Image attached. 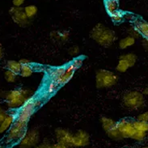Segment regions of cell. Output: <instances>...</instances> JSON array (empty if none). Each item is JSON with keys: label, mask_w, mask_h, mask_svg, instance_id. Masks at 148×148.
<instances>
[{"label": "cell", "mask_w": 148, "mask_h": 148, "mask_svg": "<svg viewBox=\"0 0 148 148\" xmlns=\"http://www.w3.org/2000/svg\"><path fill=\"white\" fill-rule=\"evenodd\" d=\"M90 143V135L85 130H79L73 136L72 146L74 147H84Z\"/></svg>", "instance_id": "obj_11"}, {"label": "cell", "mask_w": 148, "mask_h": 148, "mask_svg": "<svg viewBox=\"0 0 148 148\" xmlns=\"http://www.w3.org/2000/svg\"><path fill=\"white\" fill-rule=\"evenodd\" d=\"M37 104H38V101L34 96H31L30 98H28L20 108L16 120L28 124L30 117L36 110Z\"/></svg>", "instance_id": "obj_6"}, {"label": "cell", "mask_w": 148, "mask_h": 148, "mask_svg": "<svg viewBox=\"0 0 148 148\" xmlns=\"http://www.w3.org/2000/svg\"><path fill=\"white\" fill-rule=\"evenodd\" d=\"M90 37L103 47L111 46L116 40L115 32L103 24H97L90 32Z\"/></svg>", "instance_id": "obj_1"}, {"label": "cell", "mask_w": 148, "mask_h": 148, "mask_svg": "<svg viewBox=\"0 0 148 148\" xmlns=\"http://www.w3.org/2000/svg\"><path fill=\"white\" fill-rule=\"evenodd\" d=\"M121 57L128 62L131 67H133L135 65L137 62V58H138L136 55L134 53H129L123 54V55H121Z\"/></svg>", "instance_id": "obj_28"}, {"label": "cell", "mask_w": 148, "mask_h": 148, "mask_svg": "<svg viewBox=\"0 0 148 148\" xmlns=\"http://www.w3.org/2000/svg\"><path fill=\"white\" fill-rule=\"evenodd\" d=\"M116 127L121 133V136L124 138H132L134 134L136 132V129L134 128L133 121L121 119L116 123Z\"/></svg>", "instance_id": "obj_9"}, {"label": "cell", "mask_w": 148, "mask_h": 148, "mask_svg": "<svg viewBox=\"0 0 148 148\" xmlns=\"http://www.w3.org/2000/svg\"><path fill=\"white\" fill-rule=\"evenodd\" d=\"M55 136H56L57 143H59L65 145L68 147H72L73 134L68 130L63 128H58L55 130Z\"/></svg>", "instance_id": "obj_10"}, {"label": "cell", "mask_w": 148, "mask_h": 148, "mask_svg": "<svg viewBox=\"0 0 148 148\" xmlns=\"http://www.w3.org/2000/svg\"><path fill=\"white\" fill-rule=\"evenodd\" d=\"M52 148H69L68 147L65 146V145L59 143H53L52 144Z\"/></svg>", "instance_id": "obj_38"}, {"label": "cell", "mask_w": 148, "mask_h": 148, "mask_svg": "<svg viewBox=\"0 0 148 148\" xmlns=\"http://www.w3.org/2000/svg\"><path fill=\"white\" fill-rule=\"evenodd\" d=\"M100 122H101L102 128L106 133L109 131L111 129L114 128L115 126H116V123H117L113 119L107 117V116H102L100 118Z\"/></svg>", "instance_id": "obj_18"}, {"label": "cell", "mask_w": 148, "mask_h": 148, "mask_svg": "<svg viewBox=\"0 0 148 148\" xmlns=\"http://www.w3.org/2000/svg\"><path fill=\"white\" fill-rule=\"evenodd\" d=\"M76 71H75L74 69L71 68L70 66H66V69L65 71V72L60 76V78L58 79L57 80L56 82L58 83V84L59 86H63L65 84H66L67 83H69L71 79L73 78V76L75 75V72Z\"/></svg>", "instance_id": "obj_13"}, {"label": "cell", "mask_w": 148, "mask_h": 148, "mask_svg": "<svg viewBox=\"0 0 148 148\" xmlns=\"http://www.w3.org/2000/svg\"><path fill=\"white\" fill-rule=\"evenodd\" d=\"M104 8L109 16L119 11V0H104Z\"/></svg>", "instance_id": "obj_15"}, {"label": "cell", "mask_w": 148, "mask_h": 148, "mask_svg": "<svg viewBox=\"0 0 148 148\" xmlns=\"http://www.w3.org/2000/svg\"><path fill=\"white\" fill-rule=\"evenodd\" d=\"M111 17V20L114 22V23H121L125 17L124 12H121V11H117L115 13H113L112 15L110 16Z\"/></svg>", "instance_id": "obj_29"}, {"label": "cell", "mask_w": 148, "mask_h": 148, "mask_svg": "<svg viewBox=\"0 0 148 148\" xmlns=\"http://www.w3.org/2000/svg\"><path fill=\"white\" fill-rule=\"evenodd\" d=\"M40 142V133L37 129L29 130L19 143L20 148H35Z\"/></svg>", "instance_id": "obj_7"}, {"label": "cell", "mask_w": 148, "mask_h": 148, "mask_svg": "<svg viewBox=\"0 0 148 148\" xmlns=\"http://www.w3.org/2000/svg\"><path fill=\"white\" fill-rule=\"evenodd\" d=\"M9 14L12 17V20L14 21V23L19 25L20 27L25 28L28 27L29 24H31V21L28 18V16H26L25 12H24V8L20 7H12L9 10Z\"/></svg>", "instance_id": "obj_8"}, {"label": "cell", "mask_w": 148, "mask_h": 148, "mask_svg": "<svg viewBox=\"0 0 148 148\" xmlns=\"http://www.w3.org/2000/svg\"><path fill=\"white\" fill-rule=\"evenodd\" d=\"M0 148H7L5 146H3V145H0Z\"/></svg>", "instance_id": "obj_43"}, {"label": "cell", "mask_w": 148, "mask_h": 148, "mask_svg": "<svg viewBox=\"0 0 148 148\" xmlns=\"http://www.w3.org/2000/svg\"><path fill=\"white\" fill-rule=\"evenodd\" d=\"M59 87V85L58 84L56 81L54 80H50L48 84H46V87H45V92L47 94H53L54 92H56L58 90V88Z\"/></svg>", "instance_id": "obj_24"}, {"label": "cell", "mask_w": 148, "mask_h": 148, "mask_svg": "<svg viewBox=\"0 0 148 148\" xmlns=\"http://www.w3.org/2000/svg\"><path fill=\"white\" fill-rule=\"evenodd\" d=\"M147 136V133L143 132V131H140V130H137L135 134H134V136L132 137V139L135 141H143L144 139Z\"/></svg>", "instance_id": "obj_31"}, {"label": "cell", "mask_w": 148, "mask_h": 148, "mask_svg": "<svg viewBox=\"0 0 148 148\" xmlns=\"http://www.w3.org/2000/svg\"><path fill=\"white\" fill-rule=\"evenodd\" d=\"M25 0H12V4L14 7L20 8L24 3Z\"/></svg>", "instance_id": "obj_36"}, {"label": "cell", "mask_w": 148, "mask_h": 148, "mask_svg": "<svg viewBox=\"0 0 148 148\" xmlns=\"http://www.w3.org/2000/svg\"><path fill=\"white\" fill-rule=\"evenodd\" d=\"M134 28L139 33V35L143 37L144 40H148V22L142 19H136L134 20Z\"/></svg>", "instance_id": "obj_12"}, {"label": "cell", "mask_w": 148, "mask_h": 148, "mask_svg": "<svg viewBox=\"0 0 148 148\" xmlns=\"http://www.w3.org/2000/svg\"><path fill=\"white\" fill-rule=\"evenodd\" d=\"M122 103L130 110H138L145 105L144 95L138 91H129L123 95Z\"/></svg>", "instance_id": "obj_3"}, {"label": "cell", "mask_w": 148, "mask_h": 148, "mask_svg": "<svg viewBox=\"0 0 148 148\" xmlns=\"http://www.w3.org/2000/svg\"><path fill=\"white\" fill-rule=\"evenodd\" d=\"M24 8V12L26 14V16H28V18L30 20H33L36 17L37 12H38V8L35 5H28L26 6Z\"/></svg>", "instance_id": "obj_22"}, {"label": "cell", "mask_w": 148, "mask_h": 148, "mask_svg": "<svg viewBox=\"0 0 148 148\" xmlns=\"http://www.w3.org/2000/svg\"><path fill=\"white\" fill-rule=\"evenodd\" d=\"M79 53L80 49L79 48V46H77V45H74L72 47H71L68 50V53L71 57L78 56L79 54Z\"/></svg>", "instance_id": "obj_32"}, {"label": "cell", "mask_w": 148, "mask_h": 148, "mask_svg": "<svg viewBox=\"0 0 148 148\" xmlns=\"http://www.w3.org/2000/svg\"><path fill=\"white\" fill-rule=\"evenodd\" d=\"M130 36H133V37H134V38H136L137 36H139V33L137 32V30L134 28H131V29H130Z\"/></svg>", "instance_id": "obj_37"}, {"label": "cell", "mask_w": 148, "mask_h": 148, "mask_svg": "<svg viewBox=\"0 0 148 148\" xmlns=\"http://www.w3.org/2000/svg\"><path fill=\"white\" fill-rule=\"evenodd\" d=\"M133 124L134 128L143 132H148V122H143L139 121H134Z\"/></svg>", "instance_id": "obj_26"}, {"label": "cell", "mask_w": 148, "mask_h": 148, "mask_svg": "<svg viewBox=\"0 0 148 148\" xmlns=\"http://www.w3.org/2000/svg\"><path fill=\"white\" fill-rule=\"evenodd\" d=\"M135 38L131 36H128L125 38H122L120 40L119 43H118V46L121 49H125L129 48L130 46H133L135 44Z\"/></svg>", "instance_id": "obj_19"}, {"label": "cell", "mask_w": 148, "mask_h": 148, "mask_svg": "<svg viewBox=\"0 0 148 148\" xmlns=\"http://www.w3.org/2000/svg\"><path fill=\"white\" fill-rule=\"evenodd\" d=\"M27 123H23L18 121H15L12 127L8 130V134L6 137V142L8 143H20L27 133Z\"/></svg>", "instance_id": "obj_5"}, {"label": "cell", "mask_w": 148, "mask_h": 148, "mask_svg": "<svg viewBox=\"0 0 148 148\" xmlns=\"http://www.w3.org/2000/svg\"><path fill=\"white\" fill-rule=\"evenodd\" d=\"M84 64V58L81 57H77L75 58H74L72 62L69 64V66L73 68L75 71H77L78 69H79Z\"/></svg>", "instance_id": "obj_27"}, {"label": "cell", "mask_w": 148, "mask_h": 148, "mask_svg": "<svg viewBox=\"0 0 148 148\" xmlns=\"http://www.w3.org/2000/svg\"><path fill=\"white\" fill-rule=\"evenodd\" d=\"M7 67H8L9 71L14 72L16 75H19V74H20V71H21L22 65L20 64L19 61L9 60L7 62Z\"/></svg>", "instance_id": "obj_20"}, {"label": "cell", "mask_w": 148, "mask_h": 148, "mask_svg": "<svg viewBox=\"0 0 148 148\" xmlns=\"http://www.w3.org/2000/svg\"><path fill=\"white\" fill-rule=\"evenodd\" d=\"M50 36L53 40L59 43H64L69 40L70 32L69 31H53L50 33Z\"/></svg>", "instance_id": "obj_14"}, {"label": "cell", "mask_w": 148, "mask_h": 148, "mask_svg": "<svg viewBox=\"0 0 148 148\" xmlns=\"http://www.w3.org/2000/svg\"><path fill=\"white\" fill-rule=\"evenodd\" d=\"M16 118L15 116L12 114H8L7 117L4 119V121L0 125V134H3L4 132L8 131L12 127L13 123L15 122Z\"/></svg>", "instance_id": "obj_16"}, {"label": "cell", "mask_w": 148, "mask_h": 148, "mask_svg": "<svg viewBox=\"0 0 148 148\" xmlns=\"http://www.w3.org/2000/svg\"><path fill=\"white\" fill-rule=\"evenodd\" d=\"M118 82V76L108 70L101 69L96 74V86L98 89L113 87Z\"/></svg>", "instance_id": "obj_4"}, {"label": "cell", "mask_w": 148, "mask_h": 148, "mask_svg": "<svg viewBox=\"0 0 148 148\" xmlns=\"http://www.w3.org/2000/svg\"><path fill=\"white\" fill-rule=\"evenodd\" d=\"M4 78H5V79H6V81L8 83H14L16 80L17 75L11 71L8 70V71H6L4 72Z\"/></svg>", "instance_id": "obj_30"}, {"label": "cell", "mask_w": 148, "mask_h": 148, "mask_svg": "<svg viewBox=\"0 0 148 148\" xmlns=\"http://www.w3.org/2000/svg\"><path fill=\"white\" fill-rule=\"evenodd\" d=\"M8 116V112L3 109V108L0 105V125L4 121V119Z\"/></svg>", "instance_id": "obj_34"}, {"label": "cell", "mask_w": 148, "mask_h": 148, "mask_svg": "<svg viewBox=\"0 0 148 148\" xmlns=\"http://www.w3.org/2000/svg\"><path fill=\"white\" fill-rule=\"evenodd\" d=\"M32 73H33V69L31 66V65H23L20 75H21V77L28 78L32 75Z\"/></svg>", "instance_id": "obj_25"}, {"label": "cell", "mask_w": 148, "mask_h": 148, "mask_svg": "<svg viewBox=\"0 0 148 148\" xmlns=\"http://www.w3.org/2000/svg\"><path fill=\"white\" fill-rule=\"evenodd\" d=\"M66 69V66H58V67L50 69L48 72L50 80L57 81L60 78V76L65 72Z\"/></svg>", "instance_id": "obj_17"}, {"label": "cell", "mask_w": 148, "mask_h": 148, "mask_svg": "<svg viewBox=\"0 0 148 148\" xmlns=\"http://www.w3.org/2000/svg\"><path fill=\"white\" fill-rule=\"evenodd\" d=\"M32 93L28 89H15L5 93V100L10 108L22 107L25 101L30 98Z\"/></svg>", "instance_id": "obj_2"}, {"label": "cell", "mask_w": 148, "mask_h": 148, "mask_svg": "<svg viewBox=\"0 0 148 148\" xmlns=\"http://www.w3.org/2000/svg\"><path fill=\"white\" fill-rule=\"evenodd\" d=\"M142 148H148V146H147V147H143Z\"/></svg>", "instance_id": "obj_44"}, {"label": "cell", "mask_w": 148, "mask_h": 148, "mask_svg": "<svg viewBox=\"0 0 148 148\" xmlns=\"http://www.w3.org/2000/svg\"><path fill=\"white\" fill-rule=\"evenodd\" d=\"M20 62V64L22 65H29L30 64V61L28 60V59H25V58H22V59H20V61H19Z\"/></svg>", "instance_id": "obj_39"}, {"label": "cell", "mask_w": 148, "mask_h": 148, "mask_svg": "<svg viewBox=\"0 0 148 148\" xmlns=\"http://www.w3.org/2000/svg\"><path fill=\"white\" fill-rule=\"evenodd\" d=\"M143 95H148V88H145L143 90Z\"/></svg>", "instance_id": "obj_41"}, {"label": "cell", "mask_w": 148, "mask_h": 148, "mask_svg": "<svg viewBox=\"0 0 148 148\" xmlns=\"http://www.w3.org/2000/svg\"><path fill=\"white\" fill-rule=\"evenodd\" d=\"M130 67L131 66H130V65L128 62L125 60V58H123L122 57L120 56L119 60H118V63L116 65V71L120 73H124L125 71H127L128 69L130 68Z\"/></svg>", "instance_id": "obj_21"}, {"label": "cell", "mask_w": 148, "mask_h": 148, "mask_svg": "<svg viewBox=\"0 0 148 148\" xmlns=\"http://www.w3.org/2000/svg\"><path fill=\"white\" fill-rule=\"evenodd\" d=\"M137 121H143V122H148V111L139 114L137 117Z\"/></svg>", "instance_id": "obj_33"}, {"label": "cell", "mask_w": 148, "mask_h": 148, "mask_svg": "<svg viewBox=\"0 0 148 148\" xmlns=\"http://www.w3.org/2000/svg\"><path fill=\"white\" fill-rule=\"evenodd\" d=\"M106 134H108V138H110L112 140L120 141L123 139V138L121 136V133L119 132V130H118V129H117L116 126H115L114 128L111 129V130H110L109 131H108Z\"/></svg>", "instance_id": "obj_23"}, {"label": "cell", "mask_w": 148, "mask_h": 148, "mask_svg": "<svg viewBox=\"0 0 148 148\" xmlns=\"http://www.w3.org/2000/svg\"><path fill=\"white\" fill-rule=\"evenodd\" d=\"M35 148H52V144L49 142H43L42 143L37 145Z\"/></svg>", "instance_id": "obj_35"}, {"label": "cell", "mask_w": 148, "mask_h": 148, "mask_svg": "<svg viewBox=\"0 0 148 148\" xmlns=\"http://www.w3.org/2000/svg\"><path fill=\"white\" fill-rule=\"evenodd\" d=\"M143 47L145 48V49H146V50H147V51H148V40H143Z\"/></svg>", "instance_id": "obj_40"}, {"label": "cell", "mask_w": 148, "mask_h": 148, "mask_svg": "<svg viewBox=\"0 0 148 148\" xmlns=\"http://www.w3.org/2000/svg\"><path fill=\"white\" fill-rule=\"evenodd\" d=\"M3 57V49H2V46L0 45V58Z\"/></svg>", "instance_id": "obj_42"}]
</instances>
